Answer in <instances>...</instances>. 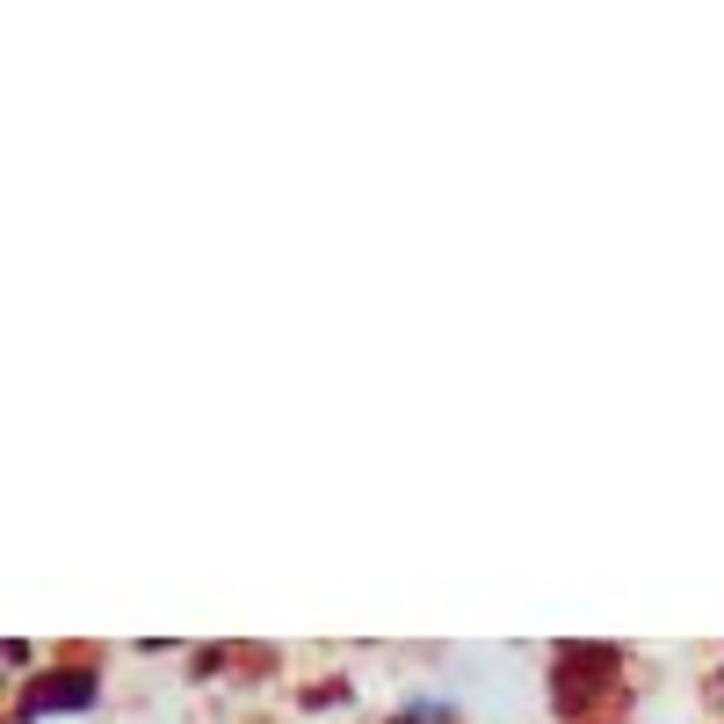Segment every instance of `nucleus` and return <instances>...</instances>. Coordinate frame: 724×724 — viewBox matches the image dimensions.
Returning a JSON list of instances; mask_svg holds the SVG:
<instances>
[{
    "label": "nucleus",
    "mask_w": 724,
    "mask_h": 724,
    "mask_svg": "<svg viewBox=\"0 0 724 724\" xmlns=\"http://www.w3.org/2000/svg\"><path fill=\"white\" fill-rule=\"evenodd\" d=\"M73 703H87L80 674H58V688H37V710H73Z\"/></svg>",
    "instance_id": "obj_1"
}]
</instances>
